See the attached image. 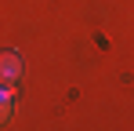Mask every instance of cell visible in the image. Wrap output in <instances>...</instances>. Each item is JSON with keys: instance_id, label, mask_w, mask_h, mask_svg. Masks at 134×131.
<instances>
[{"instance_id": "7a4b0ae2", "label": "cell", "mask_w": 134, "mask_h": 131, "mask_svg": "<svg viewBox=\"0 0 134 131\" xmlns=\"http://www.w3.org/2000/svg\"><path fill=\"white\" fill-rule=\"evenodd\" d=\"M11 113H15V91L7 84H0V128L11 120Z\"/></svg>"}, {"instance_id": "6da1fadb", "label": "cell", "mask_w": 134, "mask_h": 131, "mask_svg": "<svg viewBox=\"0 0 134 131\" xmlns=\"http://www.w3.org/2000/svg\"><path fill=\"white\" fill-rule=\"evenodd\" d=\"M22 80V58H18V51H0V84L15 87Z\"/></svg>"}]
</instances>
